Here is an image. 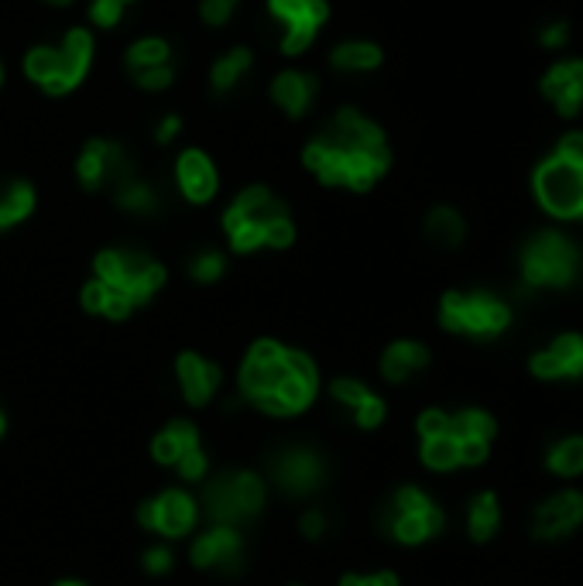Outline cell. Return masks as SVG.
I'll use <instances>...</instances> for the list:
<instances>
[{"instance_id":"1","label":"cell","mask_w":583,"mask_h":586,"mask_svg":"<svg viewBox=\"0 0 583 586\" xmlns=\"http://www.w3.org/2000/svg\"><path fill=\"white\" fill-rule=\"evenodd\" d=\"M237 384H241V398L254 408L278 419H292L316 401L319 371L313 357H306L302 350H289L278 340H258L244 357Z\"/></svg>"},{"instance_id":"2","label":"cell","mask_w":583,"mask_h":586,"mask_svg":"<svg viewBox=\"0 0 583 586\" xmlns=\"http://www.w3.org/2000/svg\"><path fill=\"white\" fill-rule=\"evenodd\" d=\"M268 501V484L251 470L220 473L206 480L203 487V511L213 525H244L254 515H261Z\"/></svg>"},{"instance_id":"3","label":"cell","mask_w":583,"mask_h":586,"mask_svg":"<svg viewBox=\"0 0 583 586\" xmlns=\"http://www.w3.org/2000/svg\"><path fill=\"white\" fill-rule=\"evenodd\" d=\"M580 275V247L556 230L535 234L522 251V278L529 288H566Z\"/></svg>"},{"instance_id":"4","label":"cell","mask_w":583,"mask_h":586,"mask_svg":"<svg viewBox=\"0 0 583 586\" xmlns=\"http://www.w3.org/2000/svg\"><path fill=\"white\" fill-rule=\"evenodd\" d=\"M381 528L402 545H422L446 528L443 508L419 487H398L381 511Z\"/></svg>"},{"instance_id":"5","label":"cell","mask_w":583,"mask_h":586,"mask_svg":"<svg viewBox=\"0 0 583 586\" xmlns=\"http://www.w3.org/2000/svg\"><path fill=\"white\" fill-rule=\"evenodd\" d=\"M439 323H443V329H450V333H463V336H498L511 323V309L487 292H474V295L450 292L439 302Z\"/></svg>"},{"instance_id":"6","label":"cell","mask_w":583,"mask_h":586,"mask_svg":"<svg viewBox=\"0 0 583 586\" xmlns=\"http://www.w3.org/2000/svg\"><path fill=\"white\" fill-rule=\"evenodd\" d=\"M326 456L313 446H285L268 456V477L285 497L299 501V497L316 494L326 484Z\"/></svg>"},{"instance_id":"7","label":"cell","mask_w":583,"mask_h":586,"mask_svg":"<svg viewBox=\"0 0 583 586\" xmlns=\"http://www.w3.org/2000/svg\"><path fill=\"white\" fill-rule=\"evenodd\" d=\"M97 275L100 282L121 288V292L134 305L148 302L158 288L165 285V271L158 261L145 258V254H124V251H103L97 258Z\"/></svg>"},{"instance_id":"8","label":"cell","mask_w":583,"mask_h":586,"mask_svg":"<svg viewBox=\"0 0 583 586\" xmlns=\"http://www.w3.org/2000/svg\"><path fill=\"white\" fill-rule=\"evenodd\" d=\"M535 196L553 216H580L583 220V165L553 155L535 172Z\"/></svg>"},{"instance_id":"9","label":"cell","mask_w":583,"mask_h":586,"mask_svg":"<svg viewBox=\"0 0 583 586\" xmlns=\"http://www.w3.org/2000/svg\"><path fill=\"white\" fill-rule=\"evenodd\" d=\"M196 501L186 491H162L158 497H151L138 508V521L151 532L165 535V539H182L186 532H193L196 525Z\"/></svg>"},{"instance_id":"10","label":"cell","mask_w":583,"mask_h":586,"mask_svg":"<svg viewBox=\"0 0 583 586\" xmlns=\"http://www.w3.org/2000/svg\"><path fill=\"white\" fill-rule=\"evenodd\" d=\"M193 566L199 569H217V573H241V559H244V539L241 528L234 525H213L210 532H203L189 549Z\"/></svg>"},{"instance_id":"11","label":"cell","mask_w":583,"mask_h":586,"mask_svg":"<svg viewBox=\"0 0 583 586\" xmlns=\"http://www.w3.org/2000/svg\"><path fill=\"white\" fill-rule=\"evenodd\" d=\"M450 432L460 449V467H477L491 453V439L498 432V425H494V419L484 408H463V412L450 415Z\"/></svg>"},{"instance_id":"12","label":"cell","mask_w":583,"mask_h":586,"mask_svg":"<svg viewBox=\"0 0 583 586\" xmlns=\"http://www.w3.org/2000/svg\"><path fill=\"white\" fill-rule=\"evenodd\" d=\"M529 371L542 381H573L583 377V336L580 333H563L549 343L546 350L532 353Z\"/></svg>"},{"instance_id":"13","label":"cell","mask_w":583,"mask_h":586,"mask_svg":"<svg viewBox=\"0 0 583 586\" xmlns=\"http://www.w3.org/2000/svg\"><path fill=\"white\" fill-rule=\"evenodd\" d=\"M79 179L86 189L114 186L121 189L124 182H131V165L124 162V151L117 144L107 141H90L79 158Z\"/></svg>"},{"instance_id":"14","label":"cell","mask_w":583,"mask_h":586,"mask_svg":"<svg viewBox=\"0 0 583 586\" xmlns=\"http://www.w3.org/2000/svg\"><path fill=\"white\" fill-rule=\"evenodd\" d=\"M583 525V494L580 491H559L549 497L546 504H539L535 511V539H566L570 532H577Z\"/></svg>"},{"instance_id":"15","label":"cell","mask_w":583,"mask_h":586,"mask_svg":"<svg viewBox=\"0 0 583 586\" xmlns=\"http://www.w3.org/2000/svg\"><path fill=\"white\" fill-rule=\"evenodd\" d=\"M175 377H179V388L186 395L189 405H206L223 384V367H217L213 360L199 357V353L186 350L175 360Z\"/></svg>"},{"instance_id":"16","label":"cell","mask_w":583,"mask_h":586,"mask_svg":"<svg viewBox=\"0 0 583 586\" xmlns=\"http://www.w3.org/2000/svg\"><path fill=\"white\" fill-rule=\"evenodd\" d=\"M330 395L354 412V422L361 425V429H378V425L385 422V401L374 395L367 384L357 381V377H337V381L330 384Z\"/></svg>"},{"instance_id":"17","label":"cell","mask_w":583,"mask_h":586,"mask_svg":"<svg viewBox=\"0 0 583 586\" xmlns=\"http://www.w3.org/2000/svg\"><path fill=\"white\" fill-rule=\"evenodd\" d=\"M278 216H285V206L275 203V199L268 196V189H247L244 196L227 210V216H223V227L227 230L258 227L261 234H265V227L271 220H278Z\"/></svg>"},{"instance_id":"18","label":"cell","mask_w":583,"mask_h":586,"mask_svg":"<svg viewBox=\"0 0 583 586\" xmlns=\"http://www.w3.org/2000/svg\"><path fill=\"white\" fill-rule=\"evenodd\" d=\"M542 93L556 103L559 114L573 117L583 103V62H559L549 69V76L542 79Z\"/></svg>"},{"instance_id":"19","label":"cell","mask_w":583,"mask_h":586,"mask_svg":"<svg viewBox=\"0 0 583 586\" xmlns=\"http://www.w3.org/2000/svg\"><path fill=\"white\" fill-rule=\"evenodd\" d=\"M90 35L86 31H73V35L66 38V48L59 52V72L45 83V90L49 93H66L73 90V86L83 79L86 66H90Z\"/></svg>"},{"instance_id":"20","label":"cell","mask_w":583,"mask_h":586,"mask_svg":"<svg viewBox=\"0 0 583 586\" xmlns=\"http://www.w3.org/2000/svg\"><path fill=\"white\" fill-rule=\"evenodd\" d=\"M323 141L337 144L343 151H371L385 144L378 127H374L371 120H364L361 114H354V110H343L337 117V124H333V131L326 134Z\"/></svg>"},{"instance_id":"21","label":"cell","mask_w":583,"mask_h":586,"mask_svg":"<svg viewBox=\"0 0 583 586\" xmlns=\"http://www.w3.org/2000/svg\"><path fill=\"white\" fill-rule=\"evenodd\" d=\"M429 364V350L415 340H398L381 353V377L391 384H405Z\"/></svg>"},{"instance_id":"22","label":"cell","mask_w":583,"mask_h":586,"mask_svg":"<svg viewBox=\"0 0 583 586\" xmlns=\"http://www.w3.org/2000/svg\"><path fill=\"white\" fill-rule=\"evenodd\" d=\"M193 446H199V429L186 419H172L151 443V456L165 467H175Z\"/></svg>"},{"instance_id":"23","label":"cell","mask_w":583,"mask_h":586,"mask_svg":"<svg viewBox=\"0 0 583 586\" xmlns=\"http://www.w3.org/2000/svg\"><path fill=\"white\" fill-rule=\"evenodd\" d=\"M179 186L193 203H206V199L217 192V172L206 162V155L199 151H186L179 162Z\"/></svg>"},{"instance_id":"24","label":"cell","mask_w":583,"mask_h":586,"mask_svg":"<svg viewBox=\"0 0 583 586\" xmlns=\"http://www.w3.org/2000/svg\"><path fill=\"white\" fill-rule=\"evenodd\" d=\"M83 305H86V312H100V316H107V319H124L127 312L134 309V302L127 299L121 288L100 282V278L83 288Z\"/></svg>"},{"instance_id":"25","label":"cell","mask_w":583,"mask_h":586,"mask_svg":"<svg viewBox=\"0 0 583 586\" xmlns=\"http://www.w3.org/2000/svg\"><path fill=\"white\" fill-rule=\"evenodd\" d=\"M501 525V508H498V497L491 491L477 494L474 501H470L467 508V532L474 542H487L494 539V532H498Z\"/></svg>"},{"instance_id":"26","label":"cell","mask_w":583,"mask_h":586,"mask_svg":"<svg viewBox=\"0 0 583 586\" xmlns=\"http://www.w3.org/2000/svg\"><path fill=\"white\" fill-rule=\"evenodd\" d=\"M313 90H316V79L313 76H299V72H285V76H278L275 86H271L278 107H285V114H292V117H299L302 110H306Z\"/></svg>"},{"instance_id":"27","label":"cell","mask_w":583,"mask_h":586,"mask_svg":"<svg viewBox=\"0 0 583 586\" xmlns=\"http://www.w3.org/2000/svg\"><path fill=\"white\" fill-rule=\"evenodd\" d=\"M546 470L556 477H580L583 473V436H563L546 449Z\"/></svg>"},{"instance_id":"28","label":"cell","mask_w":583,"mask_h":586,"mask_svg":"<svg viewBox=\"0 0 583 586\" xmlns=\"http://www.w3.org/2000/svg\"><path fill=\"white\" fill-rule=\"evenodd\" d=\"M326 21V4L323 0H309V7L299 14V18H292V28H289V35H285V52H302L309 42H313V35H316V28Z\"/></svg>"},{"instance_id":"29","label":"cell","mask_w":583,"mask_h":586,"mask_svg":"<svg viewBox=\"0 0 583 586\" xmlns=\"http://www.w3.org/2000/svg\"><path fill=\"white\" fill-rule=\"evenodd\" d=\"M419 456H422V463H426L429 470H439V473H450V470L460 467V449H457L453 432L422 439V453Z\"/></svg>"},{"instance_id":"30","label":"cell","mask_w":583,"mask_h":586,"mask_svg":"<svg viewBox=\"0 0 583 586\" xmlns=\"http://www.w3.org/2000/svg\"><path fill=\"white\" fill-rule=\"evenodd\" d=\"M426 234L436 240L439 247H457L463 240V220L457 210H446V206H436L426 220Z\"/></svg>"},{"instance_id":"31","label":"cell","mask_w":583,"mask_h":586,"mask_svg":"<svg viewBox=\"0 0 583 586\" xmlns=\"http://www.w3.org/2000/svg\"><path fill=\"white\" fill-rule=\"evenodd\" d=\"M31 210H35V192H31L25 182H14V186L0 196V230L21 223Z\"/></svg>"},{"instance_id":"32","label":"cell","mask_w":583,"mask_h":586,"mask_svg":"<svg viewBox=\"0 0 583 586\" xmlns=\"http://www.w3.org/2000/svg\"><path fill=\"white\" fill-rule=\"evenodd\" d=\"M333 62H337L340 69H371L381 62V52L367 42H350V45H340L337 52H333Z\"/></svg>"},{"instance_id":"33","label":"cell","mask_w":583,"mask_h":586,"mask_svg":"<svg viewBox=\"0 0 583 586\" xmlns=\"http://www.w3.org/2000/svg\"><path fill=\"white\" fill-rule=\"evenodd\" d=\"M247 66H251V55H247L244 48L230 52L227 59H220L217 69H213V86H217V90H227V86H234L237 76H241Z\"/></svg>"},{"instance_id":"34","label":"cell","mask_w":583,"mask_h":586,"mask_svg":"<svg viewBox=\"0 0 583 586\" xmlns=\"http://www.w3.org/2000/svg\"><path fill=\"white\" fill-rule=\"evenodd\" d=\"M117 203H121L124 210H134V213H151L155 210V192L131 179V182H124V186L117 189Z\"/></svg>"},{"instance_id":"35","label":"cell","mask_w":583,"mask_h":586,"mask_svg":"<svg viewBox=\"0 0 583 586\" xmlns=\"http://www.w3.org/2000/svg\"><path fill=\"white\" fill-rule=\"evenodd\" d=\"M165 59H169V48L162 42H138L131 48V55H127V62H131L134 69H151V66H165Z\"/></svg>"},{"instance_id":"36","label":"cell","mask_w":583,"mask_h":586,"mask_svg":"<svg viewBox=\"0 0 583 586\" xmlns=\"http://www.w3.org/2000/svg\"><path fill=\"white\" fill-rule=\"evenodd\" d=\"M25 66H28V76L45 86L55 72H59V52H52V48H35V52L28 55Z\"/></svg>"},{"instance_id":"37","label":"cell","mask_w":583,"mask_h":586,"mask_svg":"<svg viewBox=\"0 0 583 586\" xmlns=\"http://www.w3.org/2000/svg\"><path fill=\"white\" fill-rule=\"evenodd\" d=\"M175 470H179L182 480H189V484H199V480H206V473H210V456H206V449L193 446L179 463H175Z\"/></svg>"},{"instance_id":"38","label":"cell","mask_w":583,"mask_h":586,"mask_svg":"<svg viewBox=\"0 0 583 586\" xmlns=\"http://www.w3.org/2000/svg\"><path fill=\"white\" fill-rule=\"evenodd\" d=\"M415 429H419L422 439L443 436V432H450V415H446L443 408H426V412L419 415V422H415Z\"/></svg>"},{"instance_id":"39","label":"cell","mask_w":583,"mask_h":586,"mask_svg":"<svg viewBox=\"0 0 583 586\" xmlns=\"http://www.w3.org/2000/svg\"><path fill=\"white\" fill-rule=\"evenodd\" d=\"M193 275L199 278V282H217V278L223 275V258L213 251L199 254V258L193 261Z\"/></svg>"},{"instance_id":"40","label":"cell","mask_w":583,"mask_h":586,"mask_svg":"<svg viewBox=\"0 0 583 586\" xmlns=\"http://www.w3.org/2000/svg\"><path fill=\"white\" fill-rule=\"evenodd\" d=\"M292 237H295V230H292L289 216H278V220H271L265 227V244L268 247H289Z\"/></svg>"},{"instance_id":"41","label":"cell","mask_w":583,"mask_h":586,"mask_svg":"<svg viewBox=\"0 0 583 586\" xmlns=\"http://www.w3.org/2000/svg\"><path fill=\"white\" fill-rule=\"evenodd\" d=\"M141 563H145L148 573L162 576V573H169V569H172V552L165 549V545H151V549L145 552V559H141Z\"/></svg>"},{"instance_id":"42","label":"cell","mask_w":583,"mask_h":586,"mask_svg":"<svg viewBox=\"0 0 583 586\" xmlns=\"http://www.w3.org/2000/svg\"><path fill=\"white\" fill-rule=\"evenodd\" d=\"M138 83L145 90H162V86L172 83V69L169 66H151V69H138Z\"/></svg>"},{"instance_id":"43","label":"cell","mask_w":583,"mask_h":586,"mask_svg":"<svg viewBox=\"0 0 583 586\" xmlns=\"http://www.w3.org/2000/svg\"><path fill=\"white\" fill-rule=\"evenodd\" d=\"M237 0H203V18L206 24H223L230 18V11H234Z\"/></svg>"},{"instance_id":"44","label":"cell","mask_w":583,"mask_h":586,"mask_svg":"<svg viewBox=\"0 0 583 586\" xmlns=\"http://www.w3.org/2000/svg\"><path fill=\"white\" fill-rule=\"evenodd\" d=\"M299 528H302V535H306V539H323V532H326V515H323L319 508L306 511V515H302V521H299Z\"/></svg>"},{"instance_id":"45","label":"cell","mask_w":583,"mask_h":586,"mask_svg":"<svg viewBox=\"0 0 583 586\" xmlns=\"http://www.w3.org/2000/svg\"><path fill=\"white\" fill-rule=\"evenodd\" d=\"M340 586H398L395 573H371V576H343Z\"/></svg>"},{"instance_id":"46","label":"cell","mask_w":583,"mask_h":586,"mask_svg":"<svg viewBox=\"0 0 583 586\" xmlns=\"http://www.w3.org/2000/svg\"><path fill=\"white\" fill-rule=\"evenodd\" d=\"M117 18H121V4H114V0H97L93 4V21L103 24V28L117 24Z\"/></svg>"},{"instance_id":"47","label":"cell","mask_w":583,"mask_h":586,"mask_svg":"<svg viewBox=\"0 0 583 586\" xmlns=\"http://www.w3.org/2000/svg\"><path fill=\"white\" fill-rule=\"evenodd\" d=\"M556 155H563V158H570V162L583 165V134H566V138L559 141Z\"/></svg>"},{"instance_id":"48","label":"cell","mask_w":583,"mask_h":586,"mask_svg":"<svg viewBox=\"0 0 583 586\" xmlns=\"http://www.w3.org/2000/svg\"><path fill=\"white\" fill-rule=\"evenodd\" d=\"M306 7H309V0H271V11H275L278 18H285V21L299 18Z\"/></svg>"},{"instance_id":"49","label":"cell","mask_w":583,"mask_h":586,"mask_svg":"<svg viewBox=\"0 0 583 586\" xmlns=\"http://www.w3.org/2000/svg\"><path fill=\"white\" fill-rule=\"evenodd\" d=\"M566 38H570V31H566V24H553V28H546V31H542V42H546L549 48L563 45Z\"/></svg>"},{"instance_id":"50","label":"cell","mask_w":583,"mask_h":586,"mask_svg":"<svg viewBox=\"0 0 583 586\" xmlns=\"http://www.w3.org/2000/svg\"><path fill=\"white\" fill-rule=\"evenodd\" d=\"M175 131H179V120L169 117L162 127H158V141H169V138H175Z\"/></svg>"},{"instance_id":"51","label":"cell","mask_w":583,"mask_h":586,"mask_svg":"<svg viewBox=\"0 0 583 586\" xmlns=\"http://www.w3.org/2000/svg\"><path fill=\"white\" fill-rule=\"evenodd\" d=\"M55 586H86V583H79V580H62V583H55Z\"/></svg>"},{"instance_id":"52","label":"cell","mask_w":583,"mask_h":586,"mask_svg":"<svg viewBox=\"0 0 583 586\" xmlns=\"http://www.w3.org/2000/svg\"><path fill=\"white\" fill-rule=\"evenodd\" d=\"M0 436H4V415H0Z\"/></svg>"},{"instance_id":"53","label":"cell","mask_w":583,"mask_h":586,"mask_svg":"<svg viewBox=\"0 0 583 586\" xmlns=\"http://www.w3.org/2000/svg\"><path fill=\"white\" fill-rule=\"evenodd\" d=\"M49 4H69V0H49Z\"/></svg>"},{"instance_id":"54","label":"cell","mask_w":583,"mask_h":586,"mask_svg":"<svg viewBox=\"0 0 583 586\" xmlns=\"http://www.w3.org/2000/svg\"><path fill=\"white\" fill-rule=\"evenodd\" d=\"M114 4H121V7H124V4H127V0H114Z\"/></svg>"}]
</instances>
